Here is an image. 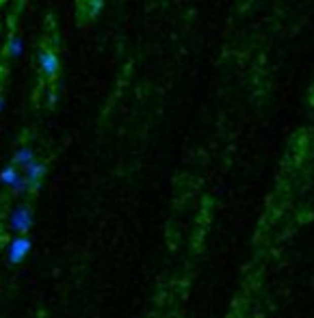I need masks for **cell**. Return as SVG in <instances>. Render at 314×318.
<instances>
[{
    "mask_svg": "<svg viewBox=\"0 0 314 318\" xmlns=\"http://www.w3.org/2000/svg\"><path fill=\"white\" fill-rule=\"evenodd\" d=\"M35 223V217H33V210H30L28 206H18V208H13L11 212V217H9V225H11V230L15 234H20V236H26V232L33 227Z\"/></svg>",
    "mask_w": 314,
    "mask_h": 318,
    "instance_id": "6da1fadb",
    "label": "cell"
},
{
    "mask_svg": "<svg viewBox=\"0 0 314 318\" xmlns=\"http://www.w3.org/2000/svg\"><path fill=\"white\" fill-rule=\"evenodd\" d=\"M39 67L46 76H54L56 72H59V59H56V54L52 50H42L39 52Z\"/></svg>",
    "mask_w": 314,
    "mask_h": 318,
    "instance_id": "277c9868",
    "label": "cell"
},
{
    "mask_svg": "<svg viewBox=\"0 0 314 318\" xmlns=\"http://www.w3.org/2000/svg\"><path fill=\"white\" fill-rule=\"evenodd\" d=\"M18 178H20V173H18V169H15L13 165L11 167H5L3 171H0V184L9 186V189H13V184L18 182Z\"/></svg>",
    "mask_w": 314,
    "mask_h": 318,
    "instance_id": "8992f818",
    "label": "cell"
},
{
    "mask_svg": "<svg viewBox=\"0 0 314 318\" xmlns=\"http://www.w3.org/2000/svg\"><path fill=\"white\" fill-rule=\"evenodd\" d=\"M44 173H46V165H44V162H39V160H33L26 169H24V178H26V182H28V189H30V191L39 189Z\"/></svg>",
    "mask_w": 314,
    "mask_h": 318,
    "instance_id": "3957f363",
    "label": "cell"
},
{
    "mask_svg": "<svg viewBox=\"0 0 314 318\" xmlns=\"http://www.w3.org/2000/svg\"><path fill=\"white\" fill-rule=\"evenodd\" d=\"M30 247H33V242H30L28 236H15V238L9 242V249H7V260H9V264H20L22 260L30 254Z\"/></svg>",
    "mask_w": 314,
    "mask_h": 318,
    "instance_id": "7a4b0ae2",
    "label": "cell"
},
{
    "mask_svg": "<svg viewBox=\"0 0 314 318\" xmlns=\"http://www.w3.org/2000/svg\"><path fill=\"white\" fill-rule=\"evenodd\" d=\"M13 191H15V193H24V191H30V189H28V182H26V178H24V175H20V178H18V182L13 184Z\"/></svg>",
    "mask_w": 314,
    "mask_h": 318,
    "instance_id": "ba28073f",
    "label": "cell"
},
{
    "mask_svg": "<svg viewBox=\"0 0 314 318\" xmlns=\"http://www.w3.org/2000/svg\"><path fill=\"white\" fill-rule=\"evenodd\" d=\"M3 111H5V97L0 95V113H3Z\"/></svg>",
    "mask_w": 314,
    "mask_h": 318,
    "instance_id": "9c48e42d",
    "label": "cell"
},
{
    "mask_svg": "<svg viewBox=\"0 0 314 318\" xmlns=\"http://www.w3.org/2000/svg\"><path fill=\"white\" fill-rule=\"evenodd\" d=\"M9 54L15 56V59H20V56L24 54V39L20 35L11 37V42H9Z\"/></svg>",
    "mask_w": 314,
    "mask_h": 318,
    "instance_id": "52a82bcc",
    "label": "cell"
},
{
    "mask_svg": "<svg viewBox=\"0 0 314 318\" xmlns=\"http://www.w3.org/2000/svg\"><path fill=\"white\" fill-rule=\"evenodd\" d=\"M33 160H35V152L30 150V148H20L18 152L13 154V167H22V169H26Z\"/></svg>",
    "mask_w": 314,
    "mask_h": 318,
    "instance_id": "5b68a950",
    "label": "cell"
}]
</instances>
